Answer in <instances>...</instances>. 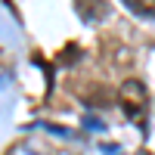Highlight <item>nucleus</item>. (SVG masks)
<instances>
[{"label": "nucleus", "mask_w": 155, "mask_h": 155, "mask_svg": "<svg viewBox=\"0 0 155 155\" xmlns=\"http://www.w3.org/2000/svg\"><path fill=\"white\" fill-rule=\"evenodd\" d=\"M74 9H78V16H81L84 22H102L109 16V0H74Z\"/></svg>", "instance_id": "2"}, {"label": "nucleus", "mask_w": 155, "mask_h": 155, "mask_svg": "<svg viewBox=\"0 0 155 155\" xmlns=\"http://www.w3.org/2000/svg\"><path fill=\"white\" fill-rule=\"evenodd\" d=\"M118 106L124 109V115L130 121L143 118V112H146V87H143V81H137V78L124 81L121 90H118Z\"/></svg>", "instance_id": "1"}, {"label": "nucleus", "mask_w": 155, "mask_h": 155, "mask_svg": "<svg viewBox=\"0 0 155 155\" xmlns=\"http://www.w3.org/2000/svg\"><path fill=\"white\" fill-rule=\"evenodd\" d=\"M124 6L137 16H155V0H124Z\"/></svg>", "instance_id": "3"}, {"label": "nucleus", "mask_w": 155, "mask_h": 155, "mask_svg": "<svg viewBox=\"0 0 155 155\" xmlns=\"http://www.w3.org/2000/svg\"><path fill=\"white\" fill-rule=\"evenodd\" d=\"M84 127H90V130H102L106 124H102L99 118H84Z\"/></svg>", "instance_id": "4"}]
</instances>
